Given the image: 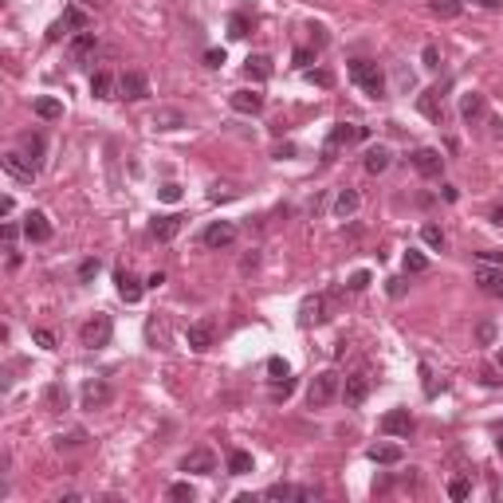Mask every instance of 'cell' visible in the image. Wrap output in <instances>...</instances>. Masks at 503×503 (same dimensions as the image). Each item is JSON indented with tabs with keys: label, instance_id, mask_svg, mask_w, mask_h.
<instances>
[{
	"label": "cell",
	"instance_id": "13",
	"mask_svg": "<svg viewBox=\"0 0 503 503\" xmlns=\"http://www.w3.org/2000/svg\"><path fill=\"white\" fill-rule=\"evenodd\" d=\"M209 248H228L236 240V224L232 221H212L209 228H205V236H201Z\"/></svg>",
	"mask_w": 503,
	"mask_h": 503
},
{
	"label": "cell",
	"instance_id": "19",
	"mask_svg": "<svg viewBox=\"0 0 503 503\" xmlns=\"http://www.w3.org/2000/svg\"><path fill=\"white\" fill-rule=\"evenodd\" d=\"M417 111L429 118V122H441L444 118V102H441V91L437 86H429V91H421V98H417Z\"/></svg>",
	"mask_w": 503,
	"mask_h": 503
},
{
	"label": "cell",
	"instance_id": "9",
	"mask_svg": "<svg viewBox=\"0 0 503 503\" xmlns=\"http://www.w3.org/2000/svg\"><path fill=\"white\" fill-rule=\"evenodd\" d=\"M366 397H369V374H350V378H346V385H342L346 409H358Z\"/></svg>",
	"mask_w": 503,
	"mask_h": 503
},
{
	"label": "cell",
	"instance_id": "8",
	"mask_svg": "<svg viewBox=\"0 0 503 503\" xmlns=\"http://www.w3.org/2000/svg\"><path fill=\"white\" fill-rule=\"evenodd\" d=\"M366 138V130L354 122H338L331 130V138H327V154H334V149H342V146H354V142H362Z\"/></svg>",
	"mask_w": 503,
	"mask_h": 503
},
{
	"label": "cell",
	"instance_id": "12",
	"mask_svg": "<svg viewBox=\"0 0 503 503\" xmlns=\"http://www.w3.org/2000/svg\"><path fill=\"white\" fill-rule=\"evenodd\" d=\"M381 432H385V437H409V432H413L409 409H390V413L381 417Z\"/></svg>",
	"mask_w": 503,
	"mask_h": 503
},
{
	"label": "cell",
	"instance_id": "26",
	"mask_svg": "<svg viewBox=\"0 0 503 503\" xmlns=\"http://www.w3.org/2000/svg\"><path fill=\"white\" fill-rule=\"evenodd\" d=\"M114 91H118V79H114V75H107V71L91 75V95L95 98H118Z\"/></svg>",
	"mask_w": 503,
	"mask_h": 503
},
{
	"label": "cell",
	"instance_id": "45",
	"mask_svg": "<svg viewBox=\"0 0 503 503\" xmlns=\"http://www.w3.org/2000/svg\"><path fill=\"white\" fill-rule=\"evenodd\" d=\"M221 63H224V51L221 48H209V51H205V67H221Z\"/></svg>",
	"mask_w": 503,
	"mask_h": 503
},
{
	"label": "cell",
	"instance_id": "20",
	"mask_svg": "<svg viewBox=\"0 0 503 503\" xmlns=\"http://www.w3.org/2000/svg\"><path fill=\"white\" fill-rule=\"evenodd\" d=\"M67 51H71V63H86L98 51V36H95V32H79V36L71 39V48H67Z\"/></svg>",
	"mask_w": 503,
	"mask_h": 503
},
{
	"label": "cell",
	"instance_id": "34",
	"mask_svg": "<svg viewBox=\"0 0 503 503\" xmlns=\"http://www.w3.org/2000/svg\"><path fill=\"white\" fill-rule=\"evenodd\" d=\"M476 283L484 287V291H495V287H500V271H495V268H479L476 271Z\"/></svg>",
	"mask_w": 503,
	"mask_h": 503
},
{
	"label": "cell",
	"instance_id": "40",
	"mask_svg": "<svg viewBox=\"0 0 503 503\" xmlns=\"http://www.w3.org/2000/svg\"><path fill=\"white\" fill-rule=\"evenodd\" d=\"M170 500H189V503H193L196 500L193 484H173V488H170Z\"/></svg>",
	"mask_w": 503,
	"mask_h": 503
},
{
	"label": "cell",
	"instance_id": "15",
	"mask_svg": "<svg viewBox=\"0 0 503 503\" xmlns=\"http://www.w3.org/2000/svg\"><path fill=\"white\" fill-rule=\"evenodd\" d=\"M181 472H196V476H212L217 472V456L209 452V448H196V452H189L181 460Z\"/></svg>",
	"mask_w": 503,
	"mask_h": 503
},
{
	"label": "cell",
	"instance_id": "47",
	"mask_svg": "<svg viewBox=\"0 0 503 503\" xmlns=\"http://www.w3.org/2000/svg\"><path fill=\"white\" fill-rule=\"evenodd\" d=\"M95 271H98V259H83V264H79V280H91Z\"/></svg>",
	"mask_w": 503,
	"mask_h": 503
},
{
	"label": "cell",
	"instance_id": "7",
	"mask_svg": "<svg viewBox=\"0 0 503 503\" xmlns=\"http://www.w3.org/2000/svg\"><path fill=\"white\" fill-rule=\"evenodd\" d=\"M413 170L421 173V177H441L444 173V158H441V149H432V146H421L413 149Z\"/></svg>",
	"mask_w": 503,
	"mask_h": 503
},
{
	"label": "cell",
	"instance_id": "17",
	"mask_svg": "<svg viewBox=\"0 0 503 503\" xmlns=\"http://www.w3.org/2000/svg\"><path fill=\"white\" fill-rule=\"evenodd\" d=\"M228 107H232L236 114H259L264 111V95H259V91H232V95H228Z\"/></svg>",
	"mask_w": 503,
	"mask_h": 503
},
{
	"label": "cell",
	"instance_id": "37",
	"mask_svg": "<svg viewBox=\"0 0 503 503\" xmlns=\"http://www.w3.org/2000/svg\"><path fill=\"white\" fill-rule=\"evenodd\" d=\"M421 236H425V244H429V248H444V232L437 228V224H425Z\"/></svg>",
	"mask_w": 503,
	"mask_h": 503
},
{
	"label": "cell",
	"instance_id": "10",
	"mask_svg": "<svg viewBox=\"0 0 503 503\" xmlns=\"http://www.w3.org/2000/svg\"><path fill=\"white\" fill-rule=\"evenodd\" d=\"M118 95L130 98V102H142V98L149 95V79L142 71H126L122 79H118Z\"/></svg>",
	"mask_w": 503,
	"mask_h": 503
},
{
	"label": "cell",
	"instance_id": "51",
	"mask_svg": "<svg viewBox=\"0 0 503 503\" xmlns=\"http://www.w3.org/2000/svg\"><path fill=\"white\" fill-rule=\"evenodd\" d=\"M12 240H16V224H4V244L12 248Z\"/></svg>",
	"mask_w": 503,
	"mask_h": 503
},
{
	"label": "cell",
	"instance_id": "27",
	"mask_svg": "<svg viewBox=\"0 0 503 503\" xmlns=\"http://www.w3.org/2000/svg\"><path fill=\"white\" fill-rule=\"evenodd\" d=\"M20 154H24L32 165H44V138L39 134H20Z\"/></svg>",
	"mask_w": 503,
	"mask_h": 503
},
{
	"label": "cell",
	"instance_id": "1",
	"mask_svg": "<svg viewBox=\"0 0 503 503\" xmlns=\"http://www.w3.org/2000/svg\"><path fill=\"white\" fill-rule=\"evenodd\" d=\"M334 397H342V378H338L334 369L315 374V381L307 385V405L311 409H322V405H331Z\"/></svg>",
	"mask_w": 503,
	"mask_h": 503
},
{
	"label": "cell",
	"instance_id": "25",
	"mask_svg": "<svg viewBox=\"0 0 503 503\" xmlns=\"http://www.w3.org/2000/svg\"><path fill=\"white\" fill-rule=\"evenodd\" d=\"M390 161H393L390 146H369L366 149V173H385L390 170Z\"/></svg>",
	"mask_w": 503,
	"mask_h": 503
},
{
	"label": "cell",
	"instance_id": "14",
	"mask_svg": "<svg viewBox=\"0 0 503 503\" xmlns=\"http://www.w3.org/2000/svg\"><path fill=\"white\" fill-rule=\"evenodd\" d=\"M111 397H114V390L107 381H86L83 385V409H107Z\"/></svg>",
	"mask_w": 503,
	"mask_h": 503
},
{
	"label": "cell",
	"instance_id": "52",
	"mask_svg": "<svg viewBox=\"0 0 503 503\" xmlns=\"http://www.w3.org/2000/svg\"><path fill=\"white\" fill-rule=\"evenodd\" d=\"M495 338V327H479V342H491Z\"/></svg>",
	"mask_w": 503,
	"mask_h": 503
},
{
	"label": "cell",
	"instance_id": "46",
	"mask_svg": "<svg viewBox=\"0 0 503 503\" xmlns=\"http://www.w3.org/2000/svg\"><path fill=\"white\" fill-rule=\"evenodd\" d=\"M295 63H299V67H311V63H315V51H311V48H299V51H295Z\"/></svg>",
	"mask_w": 503,
	"mask_h": 503
},
{
	"label": "cell",
	"instance_id": "24",
	"mask_svg": "<svg viewBox=\"0 0 503 503\" xmlns=\"http://www.w3.org/2000/svg\"><path fill=\"white\" fill-rule=\"evenodd\" d=\"M32 111H36L44 122H55V118H63V102L60 98H51V95H39L36 102H32Z\"/></svg>",
	"mask_w": 503,
	"mask_h": 503
},
{
	"label": "cell",
	"instance_id": "2",
	"mask_svg": "<svg viewBox=\"0 0 503 503\" xmlns=\"http://www.w3.org/2000/svg\"><path fill=\"white\" fill-rule=\"evenodd\" d=\"M350 79H354L366 95H374V98H381L385 95V75H381V67L378 63H369V60H354L350 63Z\"/></svg>",
	"mask_w": 503,
	"mask_h": 503
},
{
	"label": "cell",
	"instance_id": "41",
	"mask_svg": "<svg viewBox=\"0 0 503 503\" xmlns=\"http://www.w3.org/2000/svg\"><path fill=\"white\" fill-rule=\"evenodd\" d=\"M268 374H271L275 381H283L287 374H291V369H287V362H283V358H268Z\"/></svg>",
	"mask_w": 503,
	"mask_h": 503
},
{
	"label": "cell",
	"instance_id": "6",
	"mask_svg": "<svg viewBox=\"0 0 503 503\" xmlns=\"http://www.w3.org/2000/svg\"><path fill=\"white\" fill-rule=\"evenodd\" d=\"M327 311H331V299L327 295H311V299H303V307H299V322L303 327H322V322L331 319Z\"/></svg>",
	"mask_w": 503,
	"mask_h": 503
},
{
	"label": "cell",
	"instance_id": "53",
	"mask_svg": "<svg viewBox=\"0 0 503 503\" xmlns=\"http://www.w3.org/2000/svg\"><path fill=\"white\" fill-rule=\"evenodd\" d=\"M256 264H259V256H256V252H252V256H244V264H240V268H244V271H252V268H256Z\"/></svg>",
	"mask_w": 503,
	"mask_h": 503
},
{
	"label": "cell",
	"instance_id": "3",
	"mask_svg": "<svg viewBox=\"0 0 503 503\" xmlns=\"http://www.w3.org/2000/svg\"><path fill=\"white\" fill-rule=\"evenodd\" d=\"M111 334H114L111 319H107V315H95V319H86V322H83V331H79V342H83L86 350H98V346L111 342Z\"/></svg>",
	"mask_w": 503,
	"mask_h": 503
},
{
	"label": "cell",
	"instance_id": "42",
	"mask_svg": "<svg viewBox=\"0 0 503 503\" xmlns=\"http://www.w3.org/2000/svg\"><path fill=\"white\" fill-rule=\"evenodd\" d=\"M158 196H161V201H170V205H177V201H181V185H161V189H158Z\"/></svg>",
	"mask_w": 503,
	"mask_h": 503
},
{
	"label": "cell",
	"instance_id": "5",
	"mask_svg": "<svg viewBox=\"0 0 503 503\" xmlns=\"http://www.w3.org/2000/svg\"><path fill=\"white\" fill-rule=\"evenodd\" d=\"M86 28H91V16H86L83 8H75V4H71V8H67V12L55 20V24H51L48 39H63L67 32H86Z\"/></svg>",
	"mask_w": 503,
	"mask_h": 503
},
{
	"label": "cell",
	"instance_id": "11",
	"mask_svg": "<svg viewBox=\"0 0 503 503\" xmlns=\"http://www.w3.org/2000/svg\"><path fill=\"white\" fill-rule=\"evenodd\" d=\"M460 118H464L468 126H479L488 118V98L476 95V91H468V95L460 98Z\"/></svg>",
	"mask_w": 503,
	"mask_h": 503
},
{
	"label": "cell",
	"instance_id": "35",
	"mask_svg": "<svg viewBox=\"0 0 503 503\" xmlns=\"http://www.w3.org/2000/svg\"><path fill=\"white\" fill-rule=\"evenodd\" d=\"M154 126H161V130H177V126H181V114L177 111H158L154 114Z\"/></svg>",
	"mask_w": 503,
	"mask_h": 503
},
{
	"label": "cell",
	"instance_id": "36",
	"mask_svg": "<svg viewBox=\"0 0 503 503\" xmlns=\"http://www.w3.org/2000/svg\"><path fill=\"white\" fill-rule=\"evenodd\" d=\"M48 405L60 413V409H67V390L63 385H48Z\"/></svg>",
	"mask_w": 503,
	"mask_h": 503
},
{
	"label": "cell",
	"instance_id": "31",
	"mask_svg": "<svg viewBox=\"0 0 503 503\" xmlns=\"http://www.w3.org/2000/svg\"><path fill=\"white\" fill-rule=\"evenodd\" d=\"M432 16H441V20H456V16L464 12V4L460 0H429Z\"/></svg>",
	"mask_w": 503,
	"mask_h": 503
},
{
	"label": "cell",
	"instance_id": "44",
	"mask_svg": "<svg viewBox=\"0 0 503 503\" xmlns=\"http://www.w3.org/2000/svg\"><path fill=\"white\" fill-rule=\"evenodd\" d=\"M86 437L83 432H71V437H60V441H55V448H75V444H83Z\"/></svg>",
	"mask_w": 503,
	"mask_h": 503
},
{
	"label": "cell",
	"instance_id": "23",
	"mask_svg": "<svg viewBox=\"0 0 503 503\" xmlns=\"http://www.w3.org/2000/svg\"><path fill=\"white\" fill-rule=\"evenodd\" d=\"M366 456L374 460V464H401V444H369Z\"/></svg>",
	"mask_w": 503,
	"mask_h": 503
},
{
	"label": "cell",
	"instance_id": "32",
	"mask_svg": "<svg viewBox=\"0 0 503 503\" xmlns=\"http://www.w3.org/2000/svg\"><path fill=\"white\" fill-rule=\"evenodd\" d=\"M405 271H413V275H421V271H429V259H425V252H417V248H409V252H405Z\"/></svg>",
	"mask_w": 503,
	"mask_h": 503
},
{
	"label": "cell",
	"instance_id": "30",
	"mask_svg": "<svg viewBox=\"0 0 503 503\" xmlns=\"http://www.w3.org/2000/svg\"><path fill=\"white\" fill-rule=\"evenodd\" d=\"M228 472H232V476H248V472H252V452L232 448V452H228Z\"/></svg>",
	"mask_w": 503,
	"mask_h": 503
},
{
	"label": "cell",
	"instance_id": "43",
	"mask_svg": "<svg viewBox=\"0 0 503 503\" xmlns=\"http://www.w3.org/2000/svg\"><path fill=\"white\" fill-rule=\"evenodd\" d=\"M366 283H369V271H354L350 275V291H366Z\"/></svg>",
	"mask_w": 503,
	"mask_h": 503
},
{
	"label": "cell",
	"instance_id": "21",
	"mask_svg": "<svg viewBox=\"0 0 503 503\" xmlns=\"http://www.w3.org/2000/svg\"><path fill=\"white\" fill-rule=\"evenodd\" d=\"M181 217H177V212H170V217H158V221H154V240H161V244H170L173 236L181 232Z\"/></svg>",
	"mask_w": 503,
	"mask_h": 503
},
{
	"label": "cell",
	"instance_id": "54",
	"mask_svg": "<svg viewBox=\"0 0 503 503\" xmlns=\"http://www.w3.org/2000/svg\"><path fill=\"white\" fill-rule=\"evenodd\" d=\"M491 224H500V228H503V205H495V209H491Z\"/></svg>",
	"mask_w": 503,
	"mask_h": 503
},
{
	"label": "cell",
	"instance_id": "55",
	"mask_svg": "<svg viewBox=\"0 0 503 503\" xmlns=\"http://www.w3.org/2000/svg\"><path fill=\"white\" fill-rule=\"evenodd\" d=\"M484 259H491V264H503V252H479Z\"/></svg>",
	"mask_w": 503,
	"mask_h": 503
},
{
	"label": "cell",
	"instance_id": "28",
	"mask_svg": "<svg viewBox=\"0 0 503 503\" xmlns=\"http://www.w3.org/2000/svg\"><path fill=\"white\" fill-rule=\"evenodd\" d=\"M358 205H362L358 189H338V196H334V212H338V217H350V212H358Z\"/></svg>",
	"mask_w": 503,
	"mask_h": 503
},
{
	"label": "cell",
	"instance_id": "4",
	"mask_svg": "<svg viewBox=\"0 0 503 503\" xmlns=\"http://www.w3.org/2000/svg\"><path fill=\"white\" fill-rule=\"evenodd\" d=\"M0 165H4V173H8L12 181H20V185H32V181H36V173H39V165H32V161L20 154V149L4 154V158H0Z\"/></svg>",
	"mask_w": 503,
	"mask_h": 503
},
{
	"label": "cell",
	"instance_id": "56",
	"mask_svg": "<svg viewBox=\"0 0 503 503\" xmlns=\"http://www.w3.org/2000/svg\"><path fill=\"white\" fill-rule=\"evenodd\" d=\"M476 4H479V8H500L503 0H476Z\"/></svg>",
	"mask_w": 503,
	"mask_h": 503
},
{
	"label": "cell",
	"instance_id": "50",
	"mask_svg": "<svg viewBox=\"0 0 503 503\" xmlns=\"http://www.w3.org/2000/svg\"><path fill=\"white\" fill-rule=\"evenodd\" d=\"M390 295H405V280H390Z\"/></svg>",
	"mask_w": 503,
	"mask_h": 503
},
{
	"label": "cell",
	"instance_id": "22",
	"mask_svg": "<svg viewBox=\"0 0 503 503\" xmlns=\"http://www.w3.org/2000/svg\"><path fill=\"white\" fill-rule=\"evenodd\" d=\"M114 283H118V295H122L126 303H138V299H142V283H138L126 268L114 271Z\"/></svg>",
	"mask_w": 503,
	"mask_h": 503
},
{
	"label": "cell",
	"instance_id": "16",
	"mask_svg": "<svg viewBox=\"0 0 503 503\" xmlns=\"http://www.w3.org/2000/svg\"><path fill=\"white\" fill-rule=\"evenodd\" d=\"M24 236L32 240V244H48L51 240V221L44 217V212H28L24 217Z\"/></svg>",
	"mask_w": 503,
	"mask_h": 503
},
{
	"label": "cell",
	"instance_id": "38",
	"mask_svg": "<svg viewBox=\"0 0 503 503\" xmlns=\"http://www.w3.org/2000/svg\"><path fill=\"white\" fill-rule=\"evenodd\" d=\"M421 60H425V67H429V71H437V67H441V51H437V44H425Z\"/></svg>",
	"mask_w": 503,
	"mask_h": 503
},
{
	"label": "cell",
	"instance_id": "18",
	"mask_svg": "<svg viewBox=\"0 0 503 503\" xmlns=\"http://www.w3.org/2000/svg\"><path fill=\"white\" fill-rule=\"evenodd\" d=\"M185 342H189V350H196V354H205V350L212 346V322H209V319L193 322V327L185 331Z\"/></svg>",
	"mask_w": 503,
	"mask_h": 503
},
{
	"label": "cell",
	"instance_id": "58",
	"mask_svg": "<svg viewBox=\"0 0 503 503\" xmlns=\"http://www.w3.org/2000/svg\"><path fill=\"white\" fill-rule=\"evenodd\" d=\"M495 295H500V299H503V283H500V287H495Z\"/></svg>",
	"mask_w": 503,
	"mask_h": 503
},
{
	"label": "cell",
	"instance_id": "29",
	"mask_svg": "<svg viewBox=\"0 0 503 503\" xmlns=\"http://www.w3.org/2000/svg\"><path fill=\"white\" fill-rule=\"evenodd\" d=\"M244 71L252 75V79H259V83H264V79H271V60H268V55H248V60H244Z\"/></svg>",
	"mask_w": 503,
	"mask_h": 503
},
{
	"label": "cell",
	"instance_id": "33",
	"mask_svg": "<svg viewBox=\"0 0 503 503\" xmlns=\"http://www.w3.org/2000/svg\"><path fill=\"white\" fill-rule=\"evenodd\" d=\"M248 32H252V20H248L244 12H236L232 20H228V36H232V39H244Z\"/></svg>",
	"mask_w": 503,
	"mask_h": 503
},
{
	"label": "cell",
	"instance_id": "57",
	"mask_svg": "<svg viewBox=\"0 0 503 503\" xmlns=\"http://www.w3.org/2000/svg\"><path fill=\"white\" fill-rule=\"evenodd\" d=\"M86 4H95V8H107V0H86Z\"/></svg>",
	"mask_w": 503,
	"mask_h": 503
},
{
	"label": "cell",
	"instance_id": "39",
	"mask_svg": "<svg viewBox=\"0 0 503 503\" xmlns=\"http://www.w3.org/2000/svg\"><path fill=\"white\" fill-rule=\"evenodd\" d=\"M448 495H452V500H468V495H472V484H468V479H452V484H448Z\"/></svg>",
	"mask_w": 503,
	"mask_h": 503
},
{
	"label": "cell",
	"instance_id": "49",
	"mask_svg": "<svg viewBox=\"0 0 503 503\" xmlns=\"http://www.w3.org/2000/svg\"><path fill=\"white\" fill-rule=\"evenodd\" d=\"M311 83H319V86H331V83H334V75H331V71H311Z\"/></svg>",
	"mask_w": 503,
	"mask_h": 503
},
{
	"label": "cell",
	"instance_id": "48",
	"mask_svg": "<svg viewBox=\"0 0 503 503\" xmlns=\"http://www.w3.org/2000/svg\"><path fill=\"white\" fill-rule=\"evenodd\" d=\"M36 342L44 346V350H55V334H51V331H36Z\"/></svg>",
	"mask_w": 503,
	"mask_h": 503
}]
</instances>
